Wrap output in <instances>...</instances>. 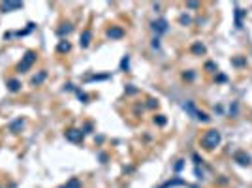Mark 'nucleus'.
<instances>
[{"mask_svg": "<svg viewBox=\"0 0 252 188\" xmlns=\"http://www.w3.org/2000/svg\"><path fill=\"white\" fill-rule=\"evenodd\" d=\"M64 188H81V182L77 181V179H71V181H70V182H68V184H66Z\"/></svg>", "mask_w": 252, "mask_h": 188, "instance_id": "obj_10", "label": "nucleus"}, {"mask_svg": "<svg viewBox=\"0 0 252 188\" xmlns=\"http://www.w3.org/2000/svg\"><path fill=\"white\" fill-rule=\"evenodd\" d=\"M220 141H222V135H220L218 130H209L207 134L201 138V147L207 151H213L214 147L220 145Z\"/></svg>", "mask_w": 252, "mask_h": 188, "instance_id": "obj_1", "label": "nucleus"}, {"mask_svg": "<svg viewBox=\"0 0 252 188\" xmlns=\"http://www.w3.org/2000/svg\"><path fill=\"white\" fill-rule=\"evenodd\" d=\"M122 34H124V32H122L121 28H109V30H107V36H109V38H122Z\"/></svg>", "mask_w": 252, "mask_h": 188, "instance_id": "obj_8", "label": "nucleus"}, {"mask_svg": "<svg viewBox=\"0 0 252 188\" xmlns=\"http://www.w3.org/2000/svg\"><path fill=\"white\" fill-rule=\"evenodd\" d=\"M70 30H71V27H70V24H66V28H60L58 32H60V34H68Z\"/></svg>", "mask_w": 252, "mask_h": 188, "instance_id": "obj_15", "label": "nucleus"}, {"mask_svg": "<svg viewBox=\"0 0 252 188\" xmlns=\"http://www.w3.org/2000/svg\"><path fill=\"white\" fill-rule=\"evenodd\" d=\"M154 122H158V124L162 126V124H166V119H164L162 115H158V119H154Z\"/></svg>", "mask_w": 252, "mask_h": 188, "instance_id": "obj_14", "label": "nucleus"}, {"mask_svg": "<svg viewBox=\"0 0 252 188\" xmlns=\"http://www.w3.org/2000/svg\"><path fill=\"white\" fill-rule=\"evenodd\" d=\"M21 6H23L21 2H4L2 4V9H4V12H12V9H19Z\"/></svg>", "mask_w": 252, "mask_h": 188, "instance_id": "obj_5", "label": "nucleus"}, {"mask_svg": "<svg viewBox=\"0 0 252 188\" xmlns=\"http://www.w3.org/2000/svg\"><path fill=\"white\" fill-rule=\"evenodd\" d=\"M58 51H62V53H64V51H70V43L68 42H62V43L58 45Z\"/></svg>", "mask_w": 252, "mask_h": 188, "instance_id": "obj_12", "label": "nucleus"}, {"mask_svg": "<svg viewBox=\"0 0 252 188\" xmlns=\"http://www.w3.org/2000/svg\"><path fill=\"white\" fill-rule=\"evenodd\" d=\"M192 51H194V53H198V55H203V53H205V47H203L201 43H196V45L192 47Z\"/></svg>", "mask_w": 252, "mask_h": 188, "instance_id": "obj_11", "label": "nucleus"}, {"mask_svg": "<svg viewBox=\"0 0 252 188\" xmlns=\"http://www.w3.org/2000/svg\"><path fill=\"white\" fill-rule=\"evenodd\" d=\"M9 90H12V92H15V90H19V87H21V85H19V81H15V79H12L9 81Z\"/></svg>", "mask_w": 252, "mask_h": 188, "instance_id": "obj_9", "label": "nucleus"}, {"mask_svg": "<svg viewBox=\"0 0 252 188\" xmlns=\"http://www.w3.org/2000/svg\"><path fill=\"white\" fill-rule=\"evenodd\" d=\"M90 43V30H85L83 36H81V47H89Z\"/></svg>", "mask_w": 252, "mask_h": 188, "instance_id": "obj_7", "label": "nucleus"}, {"mask_svg": "<svg viewBox=\"0 0 252 188\" xmlns=\"http://www.w3.org/2000/svg\"><path fill=\"white\" fill-rule=\"evenodd\" d=\"M235 160H237L241 166H250V156L245 154V152H237V154H235Z\"/></svg>", "mask_w": 252, "mask_h": 188, "instance_id": "obj_4", "label": "nucleus"}, {"mask_svg": "<svg viewBox=\"0 0 252 188\" xmlns=\"http://www.w3.org/2000/svg\"><path fill=\"white\" fill-rule=\"evenodd\" d=\"M62 188H64V186H62Z\"/></svg>", "mask_w": 252, "mask_h": 188, "instance_id": "obj_16", "label": "nucleus"}, {"mask_svg": "<svg viewBox=\"0 0 252 188\" xmlns=\"http://www.w3.org/2000/svg\"><path fill=\"white\" fill-rule=\"evenodd\" d=\"M34 62H36V53H34V51H28V53L25 55L23 62L19 64V72H27V70H28Z\"/></svg>", "mask_w": 252, "mask_h": 188, "instance_id": "obj_2", "label": "nucleus"}, {"mask_svg": "<svg viewBox=\"0 0 252 188\" xmlns=\"http://www.w3.org/2000/svg\"><path fill=\"white\" fill-rule=\"evenodd\" d=\"M43 77H45V73L42 72V73H40V75H38V77H34V79H32V83H34V85H38V83H42V81H43Z\"/></svg>", "mask_w": 252, "mask_h": 188, "instance_id": "obj_13", "label": "nucleus"}, {"mask_svg": "<svg viewBox=\"0 0 252 188\" xmlns=\"http://www.w3.org/2000/svg\"><path fill=\"white\" fill-rule=\"evenodd\" d=\"M152 28L156 30L158 34L166 32V30H168V21H166V19H158V21H154V23H152Z\"/></svg>", "mask_w": 252, "mask_h": 188, "instance_id": "obj_3", "label": "nucleus"}, {"mask_svg": "<svg viewBox=\"0 0 252 188\" xmlns=\"http://www.w3.org/2000/svg\"><path fill=\"white\" fill-rule=\"evenodd\" d=\"M66 138H68L70 141H81V132H77V130H70L68 134H66Z\"/></svg>", "mask_w": 252, "mask_h": 188, "instance_id": "obj_6", "label": "nucleus"}]
</instances>
